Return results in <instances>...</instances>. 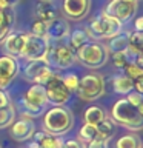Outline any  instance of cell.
I'll return each mask as SVG.
<instances>
[{
  "mask_svg": "<svg viewBox=\"0 0 143 148\" xmlns=\"http://www.w3.org/2000/svg\"><path fill=\"white\" fill-rule=\"evenodd\" d=\"M34 133H35V127H34V123H32L31 119L14 120L12 125L9 127V134H11V137L17 142L28 140V139L32 137Z\"/></svg>",
  "mask_w": 143,
  "mask_h": 148,
  "instance_id": "cell-12",
  "label": "cell"
},
{
  "mask_svg": "<svg viewBox=\"0 0 143 148\" xmlns=\"http://www.w3.org/2000/svg\"><path fill=\"white\" fill-rule=\"evenodd\" d=\"M112 86L117 94H128L134 90V80L125 74H120V76H115L112 79Z\"/></svg>",
  "mask_w": 143,
  "mask_h": 148,
  "instance_id": "cell-21",
  "label": "cell"
},
{
  "mask_svg": "<svg viewBox=\"0 0 143 148\" xmlns=\"http://www.w3.org/2000/svg\"><path fill=\"white\" fill-rule=\"evenodd\" d=\"M105 117H106V114H105L103 108H100V106H97V105H92V106H89V108H86L85 116H83L85 123H89V125L100 123Z\"/></svg>",
  "mask_w": 143,
  "mask_h": 148,
  "instance_id": "cell-23",
  "label": "cell"
},
{
  "mask_svg": "<svg viewBox=\"0 0 143 148\" xmlns=\"http://www.w3.org/2000/svg\"><path fill=\"white\" fill-rule=\"evenodd\" d=\"M46 66H48V65L45 63V60H29V62L26 63L25 69H23V74H25V77L28 80H31L34 83L37 80V77L40 76V73L43 71Z\"/></svg>",
  "mask_w": 143,
  "mask_h": 148,
  "instance_id": "cell-20",
  "label": "cell"
},
{
  "mask_svg": "<svg viewBox=\"0 0 143 148\" xmlns=\"http://www.w3.org/2000/svg\"><path fill=\"white\" fill-rule=\"evenodd\" d=\"M129 46L137 51L143 49V32L142 31H134L129 34Z\"/></svg>",
  "mask_w": 143,
  "mask_h": 148,
  "instance_id": "cell-29",
  "label": "cell"
},
{
  "mask_svg": "<svg viewBox=\"0 0 143 148\" xmlns=\"http://www.w3.org/2000/svg\"><path fill=\"white\" fill-rule=\"evenodd\" d=\"M0 148H2V147H0Z\"/></svg>",
  "mask_w": 143,
  "mask_h": 148,
  "instance_id": "cell-42",
  "label": "cell"
},
{
  "mask_svg": "<svg viewBox=\"0 0 143 148\" xmlns=\"http://www.w3.org/2000/svg\"><path fill=\"white\" fill-rule=\"evenodd\" d=\"M14 22H16V14L12 8H0V42L11 32Z\"/></svg>",
  "mask_w": 143,
  "mask_h": 148,
  "instance_id": "cell-16",
  "label": "cell"
},
{
  "mask_svg": "<svg viewBox=\"0 0 143 148\" xmlns=\"http://www.w3.org/2000/svg\"><path fill=\"white\" fill-rule=\"evenodd\" d=\"M3 88H5V86L2 85V80H0V90H3Z\"/></svg>",
  "mask_w": 143,
  "mask_h": 148,
  "instance_id": "cell-41",
  "label": "cell"
},
{
  "mask_svg": "<svg viewBox=\"0 0 143 148\" xmlns=\"http://www.w3.org/2000/svg\"><path fill=\"white\" fill-rule=\"evenodd\" d=\"M46 105H48V99H46L43 85L32 83L26 90L25 96H23V106L26 110V116L37 117V116H40L43 113Z\"/></svg>",
  "mask_w": 143,
  "mask_h": 148,
  "instance_id": "cell-6",
  "label": "cell"
},
{
  "mask_svg": "<svg viewBox=\"0 0 143 148\" xmlns=\"http://www.w3.org/2000/svg\"><path fill=\"white\" fill-rule=\"evenodd\" d=\"M122 25H123L122 22L101 12L91 20L88 32L91 34V37H95V39H109V37H112L122 31Z\"/></svg>",
  "mask_w": 143,
  "mask_h": 148,
  "instance_id": "cell-5",
  "label": "cell"
},
{
  "mask_svg": "<svg viewBox=\"0 0 143 148\" xmlns=\"http://www.w3.org/2000/svg\"><path fill=\"white\" fill-rule=\"evenodd\" d=\"M142 142L136 134H125L115 142V148H140Z\"/></svg>",
  "mask_w": 143,
  "mask_h": 148,
  "instance_id": "cell-26",
  "label": "cell"
},
{
  "mask_svg": "<svg viewBox=\"0 0 143 148\" xmlns=\"http://www.w3.org/2000/svg\"><path fill=\"white\" fill-rule=\"evenodd\" d=\"M49 48V42L46 37H37L32 34H26L25 48H23L22 57L25 60H43L46 51Z\"/></svg>",
  "mask_w": 143,
  "mask_h": 148,
  "instance_id": "cell-10",
  "label": "cell"
},
{
  "mask_svg": "<svg viewBox=\"0 0 143 148\" xmlns=\"http://www.w3.org/2000/svg\"><path fill=\"white\" fill-rule=\"evenodd\" d=\"M59 8L54 2H39L35 6V16L37 18L43 22H51L57 17Z\"/></svg>",
  "mask_w": 143,
  "mask_h": 148,
  "instance_id": "cell-17",
  "label": "cell"
},
{
  "mask_svg": "<svg viewBox=\"0 0 143 148\" xmlns=\"http://www.w3.org/2000/svg\"><path fill=\"white\" fill-rule=\"evenodd\" d=\"M134 88H136L137 92H140V94H142V92H143V77L134 80Z\"/></svg>",
  "mask_w": 143,
  "mask_h": 148,
  "instance_id": "cell-37",
  "label": "cell"
},
{
  "mask_svg": "<svg viewBox=\"0 0 143 148\" xmlns=\"http://www.w3.org/2000/svg\"><path fill=\"white\" fill-rule=\"evenodd\" d=\"M78 139H80V142H85V143L97 139V128H95V125L85 123L80 128V131H78Z\"/></svg>",
  "mask_w": 143,
  "mask_h": 148,
  "instance_id": "cell-27",
  "label": "cell"
},
{
  "mask_svg": "<svg viewBox=\"0 0 143 148\" xmlns=\"http://www.w3.org/2000/svg\"><path fill=\"white\" fill-rule=\"evenodd\" d=\"M62 80H63V83H65V86L68 88L69 91H76L77 90V86H78V80H80V79H78L76 74H66V76H63L62 77Z\"/></svg>",
  "mask_w": 143,
  "mask_h": 148,
  "instance_id": "cell-31",
  "label": "cell"
},
{
  "mask_svg": "<svg viewBox=\"0 0 143 148\" xmlns=\"http://www.w3.org/2000/svg\"><path fill=\"white\" fill-rule=\"evenodd\" d=\"M140 148H142V147H140Z\"/></svg>",
  "mask_w": 143,
  "mask_h": 148,
  "instance_id": "cell-43",
  "label": "cell"
},
{
  "mask_svg": "<svg viewBox=\"0 0 143 148\" xmlns=\"http://www.w3.org/2000/svg\"><path fill=\"white\" fill-rule=\"evenodd\" d=\"M83 148H108V140H103V139H94V140L88 142L86 147Z\"/></svg>",
  "mask_w": 143,
  "mask_h": 148,
  "instance_id": "cell-34",
  "label": "cell"
},
{
  "mask_svg": "<svg viewBox=\"0 0 143 148\" xmlns=\"http://www.w3.org/2000/svg\"><path fill=\"white\" fill-rule=\"evenodd\" d=\"M9 103V100H8V96L3 92V90H0V108L5 105H8Z\"/></svg>",
  "mask_w": 143,
  "mask_h": 148,
  "instance_id": "cell-38",
  "label": "cell"
},
{
  "mask_svg": "<svg viewBox=\"0 0 143 148\" xmlns=\"http://www.w3.org/2000/svg\"><path fill=\"white\" fill-rule=\"evenodd\" d=\"M60 148H83V143L80 140H74V139H69V140L62 142V147Z\"/></svg>",
  "mask_w": 143,
  "mask_h": 148,
  "instance_id": "cell-35",
  "label": "cell"
},
{
  "mask_svg": "<svg viewBox=\"0 0 143 148\" xmlns=\"http://www.w3.org/2000/svg\"><path fill=\"white\" fill-rule=\"evenodd\" d=\"M134 26H136V31H143V18L142 17H137Z\"/></svg>",
  "mask_w": 143,
  "mask_h": 148,
  "instance_id": "cell-39",
  "label": "cell"
},
{
  "mask_svg": "<svg viewBox=\"0 0 143 148\" xmlns=\"http://www.w3.org/2000/svg\"><path fill=\"white\" fill-rule=\"evenodd\" d=\"M74 125L72 113L63 106H54L49 111H46L43 119V130L49 134L60 136L68 133Z\"/></svg>",
  "mask_w": 143,
  "mask_h": 148,
  "instance_id": "cell-2",
  "label": "cell"
},
{
  "mask_svg": "<svg viewBox=\"0 0 143 148\" xmlns=\"http://www.w3.org/2000/svg\"><path fill=\"white\" fill-rule=\"evenodd\" d=\"M18 73V63L16 57L12 56H2L0 57V80L3 86H8V83L17 76Z\"/></svg>",
  "mask_w": 143,
  "mask_h": 148,
  "instance_id": "cell-15",
  "label": "cell"
},
{
  "mask_svg": "<svg viewBox=\"0 0 143 148\" xmlns=\"http://www.w3.org/2000/svg\"><path fill=\"white\" fill-rule=\"evenodd\" d=\"M16 120V110L11 103L5 105L0 108V128L11 127L12 122Z\"/></svg>",
  "mask_w": 143,
  "mask_h": 148,
  "instance_id": "cell-25",
  "label": "cell"
},
{
  "mask_svg": "<svg viewBox=\"0 0 143 148\" xmlns=\"http://www.w3.org/2000/svg\"><path fill=\"white\" fill-rule=\"evenodd\" d=\"M62 9L69 20H80L86 17L91 9V0H63Z\"/></svg>",
  "mask_w": 143,
  "mask_h": 148,
  "instance_id": "cell-11",
  "label": "cell"
},
{
  "mask_svg": "<svg viewBox=\"0 0 143 148\" xmlns=\"http://www.w3.org/2000/svg\"><path fill=\"white\" fill-rule=\"evenodd\" d=\"M3 42H5V51L8 53V56L22 57L23 48H25V42H26V32L11 31L3 39Z\"/></svg>",
  "mask_w": 143,
  "mask_h": 148,
  "instance_id": "cell-13",
  "label": "cell"
},
{
  "mask_svg": "<svg viewBox=\"0 0 143 148\" xmlns=\"http://www.w3.org/2000/svg\"><path fill=\"white\" fill-rule=\"evenodd\" d=\"M112 62L117 68H125L128 65V57L125 54V51H117V53H112Z\"/></svg>",
  "mask_w": 143,
  "mask_h": 148,
  "instance_id": "cell-32",
  "label": "cell"
},
{
  "mask_svg": "<svg viewBox=\"0 0 143 148\" xmlns=\"http://www.w3.org/2000/svg\"><path fill=\"white\" fill-rule=\"evenodd\" d=\"M129 46V32L128 31H120L115 36L108 39V46L106 49L111 53H117V51H125Z\"/></svg>",
  "mask_w": 143,
  "mask_h": 148,
  "instance_id": "cell-19",
  "label": "cell"
},
{
  "mask_svg": "<svg viewBox=\"0 0 143 148\" xmlns=\"http://www.w3.org/2000/svg\"><path fill=\"white\" fill-rule=\"evenodd\" d=\"M123 69H125V73H126L125 76H128L129 79H132V80L143 77V66H140V65H137V63H128Z\"/></svg>",
  "mask_w": 143,
  "mask_h": 148,
  "instance_id": "cell-28",
  "label": "cell"
},
{
  "mask_svg": "<svg viewBox=\"0 0 143 148\" xmlns=\"http://www.w3.org/2000/svg\"><path fill=\"white\" fill-rule=\"evenodd\" d=\"M43 88H45V92H46L48 103H52L54 106H62L69 100L71 91L65 86L62 77L57 76V74H54V76L43 85Z\"/></svg>",
  "mask_w": 143,
  "mask_h": 148,
  "instance_id": "cell-8",
  "label": "cell"
},
{
  "mask_svg": "<svg viewBox=\"0 0 143 148\" xmlns=\"http://www.w3.org/2000/svg\"><path fill=\"white\" fill-rule=\"evenodd\" d=\"M45 63L48 66H54L59 69H66L69 66H72L76 62V54H74L72 48L65 45H57V46H51L45 54Z\"/></svg>",
  "mask_w": 143,
  "mask_h": 148,
  "instance_id": "cell-7",
  "label": "cell"
},
{
  "mask_svg": "<svg viewBox=\"0 0 143 148\" xmlns=\"http://www.w3.org/2000/svg\"><path fill=\"white\" fill-rule=\"evenodd\" d=\"M69 23L66 18L55 17L46 23V39L48 40H63L69 36Z\"/></svg>",
  "mask_w": 143,
  "mask_h": 148,
  "instance_id": "cell-14",
  "label": "cell"
},
{
  "mask_svg": "<svg viewBox=\"0 0 143 148\" xmlns=\"http://www.w3.org/2000/svg\"><path fill=\"white\" fill-rule=\"evenodd\" d=\"M137 0H111L105 8V14L118 22H128L137 12Z\"/></svg>",
  "mask_w": 143,
  "mask_h": 148,
  "instance_id": "cell-9",
  "label": "cell"
},
{
  "mask_svg": "<svg viewBox=\"0 0 143 148\" xmlns=\"http://www.w3.org/2000/svg\"><path fill=\"white\" fill-rule=\"evenodd\" d=\"M95 128H97V139H103V140H109L111 136L115 133V123L108 117H105L100 123H97Z\"/></svg>",
  "mask_w": 143,
  "mask_h": 148,
  "instance_id": "cell-22",
  "label": "cell"
},
{
  "mask_svg": "<svg viewBox=\"0 0 143 148\" xmlns=\"http://www.w3.org/2000/svg\"><path fill=\"white\" fill-rule=\"evenodd\" d=\"M111 117L115 123H120L132 131H140L143 128V108L134 106L126 99H120L112 105Z\"/></svg>",
  "mask_w": 143,
  "mask_h": 148,
  "instance_id": "cell-1",
  "label": "cell"
},
{
  "mask_svg": "<svg viewBox=\"0 0 143 148\" xmlns=\"http://www.w3.org/2000/svg\"><path fill=\"white\" fill-rule=\"evenodd\" d=\"M34 142H37L39 148H60L62 147V139L54 134H49L46 131H39L34 133Z\"/></svg>",
  "mask_w": 143,
  "mask_h": 148,
  "instance_id": "cell-18",
  "label": "cell"
},
{
  "mask_svg": "<svg viewBox=\"0 0 143 148\" xmlns=\"http://www.w3.org/2000/svg\"><path fill=\"white\" fill-rule=\"evenodd\" d=\"M92 39L91 34L88 32V29H76L71 32V36H69V40H71V46L69 48L72 49H78L82 45L88 43Z\"/></svg>",
  "mask_w": 143,
  "mask_h": 148,
  "instance_id": "cell-24",
  "label": "cell"
},
{
  "mask_svg": "<svg viewBox=\"0 0 143 148\" xmlns=\"http://www.w3.org/2000/svg\"><path fill=\"white\" fill-rule=\"evenodd\" d=\"M108 56L109 51L106 46L94 40H89L77 49V59L88 68H101L108 62Z\"/></svg>",
  "mask_w": 143,
  "mask_h": 148,
  "instance_id": "cell-3",
  "label": "cell"
},
{
  "mask_svg": "<svg viewBox=\"0 0 143 148\" xmlns=\"http://www.w3.org/2000/svg\"><path fill=\"white\" fill-rule=\"evenodd\" d=\"M77 96L78 99L91 102L95 99H100L105 94V79L100 74H86L78 80L77 86Z\"/></svg>",
  "mask_w": 143,
  "mask_h": 148,
  "instance_id": "cell-4",
  "label": "cell"
},
{
  "mask_svg": "<svg viewBox=\"0 0 143 148\" xmlns=\"http://www.w3.org/2000/svg\"><path fill=\"white\" fill-rule=\"evenodd\" d=\"M126 100L129 102V103H132L134 106H138V108H143V96L140 94V92H137V91H131V92H128V97H126Z\"/></svg>",
  "mask_w": 143,
  "mask_h": 148,
  "instance_id": "cell-33",
  "label": "cell"
},
{
  "mask_svg": "<svg viewBox=\"0 0 143 148\" xmlns=\"http://www.w3.org/2000/svg\"><path fill=\"white\" fill-rule=\"evenodd\" d=\"M39 2H54V0H39Z\"/></svg>",
  "mask_w": 143,
  "mask_h": 148,
  "instance_id": "cell-40",
  "label": "cell"
},
{
  "mask_svg": "<svg viewBox=\"0 0 143 148\" xmlns=\"http://www.w3.org/2000/svg\"><path fill=\"white\" fill-rule=\"evenodd\" d=\"M22 0H0V8H14Z\"/></svg>",
  "mask_w": 143,
  "mask_h": 148,
  "instance_id": "cell-36",
  "label": "cell"
},
{
  "mask_svg": "<svg viewBox=\"0 0 143 148\" xmlns=\"http://www.w3.org/2000/svg\"><path fill=\"white\" fill-rule=\"evenodd\" d=\"M46 23L48 22L35 18V20L32 22V26H31V34L37 36V37H46Z\"/></svg>",
  "mask_w": 143,
  "mask_h": 148,
  "instance_id": "cell-30",
  "label": "cell"
}]
</instances>
